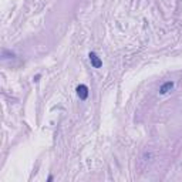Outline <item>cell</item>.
Wrapping results in <instances>:
<instances>
[{
    "instance_id": "2",
    "label": "cell",
    "mask_w": 182,
    "mask_h": 182,
    "mask_svg": "<svg viewBox=\"0 0 182 182\" xmlns=\"http://www.w3.org/2000/svg\"><path fill=\"white\" fill-rule=\"evenodd\" d=\"M88 60H90V63H91V65H93L94 68L102 67V60L100 59V57L97 56V54H96L94 51H91V53L88 54Z\"/></svg>"
},
{
    "instance_id": "3",
    "label": "cell",
    "mask_w": 182,
    "mask_h": 182,
    "mask_svg": "<svg viewBox=\"0 0 182 182\" xmlns=\"http://www.w3.org/2000/svg\"><path fill=\"white\" fill-rule=\"evenodd\" d=\"M174 86H175V83H174V81H167V83H164L162 86L159 87V94H161V96H165V94H168L169 91H172Z\"/></svg>"
},
{
    "instance_id": "1",
    "label": "cell",
    "mask_w": 182,
    "mask_h": 182,
    "mask_svg": "<svg viewBox=\"0 0 182 182\" xmlns=\"http://www.w3.org/2000/svg\"><path fill=\"white\" fill-rule=\"evenodd\" d=\"M75 91H77V96H78V98H80L81 101H86V100L88 98L90 90H88V87H87L86 84H80V86L75 88Z\"/></svg>"
}]
</instances>
